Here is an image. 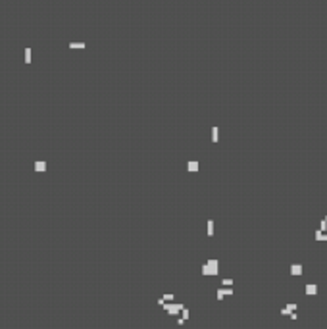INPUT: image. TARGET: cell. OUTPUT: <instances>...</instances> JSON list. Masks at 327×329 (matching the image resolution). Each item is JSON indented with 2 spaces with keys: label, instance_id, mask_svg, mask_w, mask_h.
Segmentation results:
<instances>
[{
  "label": "cell",
  "instance_id": "6da1fadb",
  "mask_svg": "<svg viewBox=\"0 0 327 329\" xmlns=\"http://www.w3.org/2000/svg\"><path fill=\"white\" fill-rule=\"evenodd\" d=\"M202 273H206V275H214V273H218V262H216V260H210V262H208L206 266L202 267Z\"/></svg>",
  "mask_w": 327,
  "mask_h": 329
},
{
  "label": "cell",
  "instance_id": "7a4b0ae2",
  "mask_svg": "<svg viewBox=\"0 0 327 329\" xmlns=\"http://www.w3.org/2000/svg\"><path fill=\"white\" fill-rule=\"evenodd\" d=\"M291 273L293 275H302V266L300 264H294V266L291 267Z\"/></svg>",
  "mask_w": 327,
  "mask_h": 329
},
{
  "label": "cell",
  "instance_id": "3957f363",
  "mask_svg": "<svg viewBox=\"0 0 327 329\" xmlns=\"http://www.w3.org/2000/svg\"><path fill=\"white\" fill-rule=\"evenodd\" d=\"M316 292H317V287L314 285V283H312V285H308V287H306V295H316Z\"/></svg>",
  "mask_w": 327,
  "mask_h": 329
},
{
  "label": "cell",
  "instance_id": "277c9868",
  "mask_svg": "<svg viewBox=\"0 0 327 329\" xmlns=\"http://www.w3.org/2000/svg\"><path fill=\"white\" fill-rule=\"evenodd\" d=\"M25 60H27V62H31V50H29V48L25 50Z\"/></svg>",
  "mask_w": 327,
  "mask_h": 329
},
{
  "label": "cell",
  "instance_id": "5b68a950",
  "mask_svg": "<svg viewBox=\"0 0 327 329\" xmlns=\"http://www.w3.org/2000/svg\"><path fill=\"white\" fill-rule=\"evenodd\" d=\"M223 285H225V287H231L233 281H231V279H223Z\"/></svg>",
  "mask_w": 327,
  "mask_h": 329
},
{
  "label": "cell",
  "instance_id": "8992f818",
  "mask_svg": "<svg viewBox=\"0 0 327 329\" xmlns=\"http://www.w3.org/2000/svg\"><path fill=\"white\" fill-rule=\"evenodd\" d=\"M212 229H214V221L208 223V233H210V235H212Z\"/></svg>",
  "mask_w": 327,
  "mask_h": 329
},
{
  "label": "cell",
  "instance_id": "52a82bcc",
  "mask_svg": "<svg viewBox=\"0 0 327 329\" xmlns=\"http://www.w3.org/2000/svg\"><path fill=\"white\" fill-rule=\"evenodd\" d=\"M327 229V219H323V221H321V231H325Z\"/></svg>",
  "mask_w": 327,
  "mask_h": 329
},
{
  "label": "cell",
  "instance_id": "ba28073f",
  "mask_svg": "<svg viewBox=\"0 0 327 329\" xmlns=\"http://www.w3.org/2000/svg\"><path fill=\"white\" fill-rule=\"evenodd\" d=\"M325 219H327V218H325Z\"/></svg>",
  "mask_w": 327,
  "mask_h": 329
}]
</instances>
